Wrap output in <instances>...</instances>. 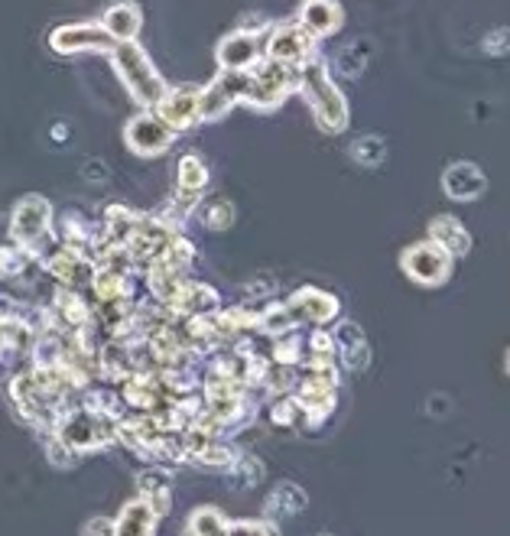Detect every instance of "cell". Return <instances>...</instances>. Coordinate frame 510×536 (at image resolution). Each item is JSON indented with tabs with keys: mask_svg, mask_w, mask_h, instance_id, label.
<instances>
[{
	"mask_svg": "<svg viewBox=\"0 0 510 536\" xmlns=\"http://www.w3.org/2000/svg\"><path fill=\"white\" fill-rule=\"evenodd\" d=\"M299 91H303V98L309 101V108L316 114L322 130L338 134V130L348 127V101L342 91L335 88L329 72H325V62H319L316 56L299 65Z\"/></svg>",
	"mask_w": 510,
	"mask_h": 536,
	"instance_id": "obj_1",
	"label": "cell"
},
{
	"mask_svg": "<svg viewBox=\"0 0 510 536\" xmlns=\"http://www.w3.org/2000/svg\"><path fill=\"white\" fill-rule=\"evenodd\" d=\"M270 420L277 423V426H296L299 420H303V410H299L296 397H286V400H280V403H273Z\"/></svg>",
	"mask_w": 510,
	"mask_h": 536,
	"instance_id": "obj_30",
	"label": "cell"
},
{
	"mask_svg": "<svg viewBox=\"0 0 510 536\" xmlns=\"http://www.w3.org/2000/svg\"><path fill=\"white\" fill-rule=\"evenodd\" d=\"M351 160L361 163V166H377V163H384V156H387V143L381 137H361L351 143Z\"/></svg>",
	"mask_w": 510,
	"mask_h": 536,
	"instance_id": "obj_27",
	"label": "cell"
},
{
	"mask_svg": "<svg viewBox=\"0 0 510 536\" xmlns=\"http://www.w3.org/2000/svg\"><path fill=\"white\" fill-rule=\"evenodd\" d=\"M46 270L59 286L75 290V286H91V277H95V260L82 251H75V247L62 244L46 257Z\"/></svg>",
	"mask_w": 510,
	"mask_h": 536,
	"instance_id": "obj_11",
	"label": "cell"
},
{
	"mask_svg": "<svg viewBox=\"0 0 510 536\" xmlns=\"http://www.w3.org/2000/svg\"><path fill=\"white\" fill-rule=\"evenodd\" d=\"M247 88H251V72H221L215 82L199 88V114L202 121H218L234 104H244Z\"/></svg>",
	"mask_w": 510,
	"mask_h": 536,
	"instance_id": "obj_4",
	"label": "cell"
},
{
	"mask_svg": "<svg viewBox=\"0 0 510 536\" xmlns=\"http://www.w3.org/2000/svg\"><path fill=\"white\" fill-rule=\"evenodd\" d=\"M221 303V296L218 290H212L208 283H199V280H179V286L173 293H169L166 299V309L169 312H176V316H205V312H215Z\"/></svg>",
	"mask_w": 510,
	"mask_h": 536,
	"instance_id": "obj_13",
	"label": "cell"
},
{
	"mask_svg": "<svg viewBox=\"0 0 510 536\" xmlns=\"http://www.w3.org/2000/svg\"><path fill=\"white\" fill-rule=\"evenodd\" d=\"M49 225H52V205L43 199V195H23V199L13 205V215H10L13 244L33 251L39 241H46Z\"/></svg>",
	"mask_w": 510,
	"mask_h": 536,
	"instance_id": "obj_5",
	"label": "cell"
},
{
	"mask_svg": "<svg viewBox=\"0 0 510 536\" xmlns=\"http://www.w3.org/2000/svg\"><path fill=\"white\" fill-rule=\"evenodd\" d=\"M429 241L439 244L449 257H465L472 251V234L455 215H436L429 221Z\"/></svg>",
	"mask_w": 510,
	"mask_h": 536,
	"instance_id": "obj_19",
	"label": "cell"
},
{
	"mask_svg": "<svg viewBox=\"0 0 510 536\" xmlns=\"http://www.w3.org/2000/svg\"><path fill=\"white\" fill-rule=\"evenodd\" d=\"M481 46H485L488 56H507V52H510V26H498V30H491L485 39H481Z\"/></svg>",
	"mask_w": 510,
	"mask_h": 536,
	"instance_id": "obj_31",
	"label": "cell"
},
{
	"mask_svg": "<svg viewBox=\"0 0 510 536\" xmlns=\"http://www.w3.org/2000/svg\"><path fill=\"white\" fill-rule=\"evenodd\" d=\"M335 351L342 355V364L348 371H364L371 361V348H368V338H364L361 325L355 322H342L335 329Z\"/></svg>",
	"mask_w": 510,
	"mask_h": 536,
	"instance_id": "obj_18",
	"label": "cell"
},
{
	"mask_svg": "<svg viewBox=\"0 0 510 536\" xmlns=\"http://www.w3.org/2000/svg\"><path fill=\"white\" fill-rule=\"evenodd\" d=\"M368 62H371L368 39H355V43H348L342 52H338V72L348 75V78H358L364 69H368Z\"/></svg>",
	"mask_w": 510,
	"mask_h": 536,
	"instance_id": "obj_25",
	"label": "cell"
},
{
	"mask_svg": "<svg viewBox=\"0 0 510 536\" xmlns=\"http://www.w3.org/2000/svg\"><path fill=\"white\" fill-rule=\"evenodd\" d=\"M342 20H345V13L338 0H306V4L299 7V26L309 30L316 39L338 33Z\"/></svg>",
	"mask_w": 510,
	"mask_h": 536,
	"instance_id": "obj_17",
	"label": "cell"
},
{
	"mask_svg": "<svg viewBox=\"0 0 510 536\" xmlns=\"http://www.w3.org/2000/svg\"><path fill=\"white\" fill-rule=\"evenodd\" d=\"M101 26L108 30V36L114 39V43H130V39H137L140 30H143V13H140L137 4L121 0V4H114V7L104 10Z\"/></svg>",
	"mask_w": 510,
	"mask_h": 536,
	"instance_id": "obj_20",
	"label": "cell"
},
{
	"mask_svg": "<svg viewBox=\"0 0 510 536\" xmlns=\"http://www.w3.org/2000/svg\"><path fill=\"white\" fill-rule=\"evenodd\" d=\"M140 501L150 507V511L160 517L169 511V488H173V478H169L166 468H147L140 472Z\"/></svg>",
	"mask_w": 510,
	"mask_h": 536,
	"instance_id": "obj_21",
	"label": "cell"
},
{
	"mask_svg": "<svg viewBox=\"0 0 510 536\" xmlns=\"http://www.w3.org/2000/svg\"><path fill=\"white\" fill-rule=\"evenodd\" d=\"M228 472L238 488H257L260 481H264V465H260L254 455H238Z\"/></svg>",
	"mask_w": 510,
	"mask_h": 536,
	"instance_id": "obj_26",
	"label": "cell"
},
{
	"mask_svg": "<svg viewBox=\"0 0 510 536\" xmlns=\"http://www.w3.org/2000/svg\"><path fill=\"white\" fill-rule=\"evenodd\" d=\"M290 306H293L299 322L322 325V322H332L338 316V299L332 293H325V290H316V286H303L299 293H293Z\"/></svg>",
	"mask_w": 510,
	"mask_h": 536,
	"instance_id": "obj_16",
	"label": "cell"
},
{
	"mask_svg": "<svg viewBox=\"0 0 510 536\" xmlns=\"http://www.w3.org/2000/svg\"><path fill=\"white\" fill-rule=\"evenodd\" d=\"M176 238V231L173 228H166L163 221H156V218H137L134 221V228L127 231V238H124V251L127 257L134 260V264H150L153 257H160L169 241Z\"/></svg>",
	"mask_w": 510,
	"mask_h": 536,
	"instance_id": "obj_10",
	"label": "cell"
},
{
	"mask_svg": "<svg viewBox=\"0 0 510 536\" xmlns=\"http://www.w3.org/2000/svg\"><path fill=\"white\" fill-rule=\"evenodd\" d=\"M309 348H312V358H332L335 355V338L325 335V332H312Z\"/></svg>",
	"mask_w": 510,
	"mask_h": 536,
	"instance_id": "obj_33",
	"label": "cell"
},
{
	"mask_svg": "<svg viewBox=\"0 0 510 536\" xmlns=\"http://www.w3.org/2000/svg\"><path fill=\"white\" fill-rule=\"evenodd\" d=\"M156 530V514L143 501L127 504L121 517L114 520V536H153Z\"/></svg>",
	"mask_w": 510,
	"mask_h": 536,
	"instance_id": "obj_22",
	"label": "cell"
},
{
	"mask_svg": "<svg viewBox=\"0 0 510 536\" xmlns=\"http://www.w3.org/2000/svg\"><path fill=\"white\" fill-rule=\"evenodd\" d=\"M442 189H446V195L455 202H475L485 195L488 179L475 163H455L446 169V176H442Z\"/></svg>",
	"mask_w": 510,
	"mask_h": 536,
	"instance_id": "obj_15",
	"label": "cell"
},
{
	"mask_svg": "<svg viewBox=\"0 0 510 536\" xmlns=\"http://www.w3.org/2000/svg\"><path fill=\"white\" fill-rule=\"evenodd\" d=\"M49 459H52V465H75V449L65 446V442L56 436L49 442Z\"/></svg>",
	"mask_w": 510,
	"mask_h": 536,
	"instance_id": "obj_34",
	"label": "cell"
},
{
	"mask_svg": "<svg viewBox=\"0 0 510 536\" xmlns=\"http://www.w3.org/2000/svg\"><path fill=\"white\" fill-rule=\"evenodd\" d=\"M52 137L62 140V137H69V130H62V124H56V130H52Z\"/></svg>",
	"mask_w": 510,
	"mask_h": 536,
	"instance_id": "obj_36",
	"label": "cell"
},
{
	"mask_svg": "<svg viewBox=\"0 0 510 536\" xmlns=\"http://www.w3.org/2000/svg\"><path fill=\"white\" fill-rule=\"evenodd\" d=\"M218 62L228 72H251L260 62V39L254 33H231L218 43Z\"/></svg>",
	"mask_w": 510,
	"mask_h": 536,
	"instance_id": "obj_14",
	"label": "cell"
},
{
	"mask_svg": "<svg viewBox=\"0 0 510 536\" xmlns=\"http://www.w3.org/2000/svg\"><path fill=\"white\" fill-rule=\"evenodd\" d=\"M267 59L283 62V65H303L316 56V36L309 30H303L299 23H280L273 26L267 36Z\"/></svg>",
	"mask_w": 510,
	"mask_h": 536,
	"instance_id": "obj_7",
	"label": "cell"
},
{
	"mask_svg": "<svg viewBox=\"0 0 510 536\" xmlns=\"http://www.w3.org/2000/svg\"><path fill=\"white\" fill-rule=\"evenodd\" d=\"M296 85L293 65L283 62H257L251 69V88H247L244 104H254V108H277V104L290 95Z\"/></svg>",
	"mask_w": 510,
	"mask_h": 536,
	"instance_id": "obj_3",
	"label": "cell"
},
{
	"mask_svg": "<svg viewBox=\"0 0 510 536\" xmlns=\"http://www.w3.org/2000/svg\"><path fill=\"white\" fill-rule=\"evenodd\" d=\"M273 358L280 364H296L299 361V338H280V342L273 345Z\"/></svg>",
	"mask_w": 510,
	"mask_h": 536,
	"instance_id": "obj_32",
	"label": "cell"
},
{
	"mask_svg": "<svg viewBox=\"0 0 510 536\" xmlns=\"http://www.w3.org/2000/svg\"><path fill=\"white\" fill-rule=\"evenodd\" d=\"M82 536H114V520L108 517H95L82 527Z\"/></svg>",
	"mask_w": 510,
	"mask_h": 536,
	"instance_id": "obj_35",
	"label": "cell"
},
{
	"mask_svg": "<svg viewBox=\"0 0 510 536\" xmlns=\"http://www.w3.org/2000/svg\"><path fill=\"white\" fill-rule=\"evenodd\" d=\"M49 46L59 56H75V52H111L114 39L101 23H65L49 33Z\"/></svg>",
	"mask_w": 510,
	"mask_h": 536,
	"instance_id": "obj_8",
	"label": "cell"
},
{
	"mask_svg": "<svg viewBox=\"0 0 510 536\" xmlns=\"http://www.w3.org/2000/svg\"><path fill=\"white\" fill-rule=\"evenodd\" d=\"M507 374H510V351H507Z\"/></svg>",
	"mask_w": 510,
	"mask_h": 536,
	"instance_id": "obj_37",
	"label": "cell"
},
{
	"mask_svg": "<svg viewBox=\"0 0 510 536\" xmlns=\"http://www.w3.org/2000/svg\"><path fill=\"white\" fill-rule=\"evenodd\" d=\"M452 260L455 257H449L439 244L420 241V244H413V247H407V251H403L400 267L407 270V277L413 283H420V286H442V283L452 277Z\"/></svg>",
	"mask_w": 510,
	"mask_h": 536,
	"instance_id": "obj_6",
	"label": "cell"
},
{
	"mask_svg": "<svg viewBox=\"0 0 510 536\" xmlns=\"http://www.w3.org/2000/svg\"><path fill=\"white\" fill-rule=\"evenodd\" d=\"M225 536H280V530L270 520H238V524H228Z\"/></svg>",
	"mask_w": 510,
	"mask_h": 536,
	"instance_id": "obj_29",
	"label": "cell"
},
{
	"mask_svg": "<svg viewBox=\"0 0 510 536\" xmlns=\"http://www.w3.org/2000/svg\"><path fill=\"white\" fill-rule=\"evenodd\" d=\"M124 140L137 156H160L173 147L176 130L169 127L156 111L153 114H137L134 121H127Z\"/></svg>",
	"mask_w": 510,
	"mask_h": 536,
	"instance_id": "obj_9",
	"label": "cell"
},
{
	"mask_svg": "<svg viewBox=\"0 0 510 536\" xmlns=\"http://www.w3.org/2000/svg\"><path fill=\"white\" fill-rule=\"evenodd\" d=\"M296 322H299V319H296V312H293L290 303L267 306L264 312H257V329L264 332V335H286Z\"/></svg>",
	"mask_w": 510,
	"mask_h": 536,
	"instance_id": "obj_24",
	"label": "cell"
},
{
	"mask_svg": "<svg viewBox=\"0 0 510 536\" xmlns=\"http://www.w3.org/2000/svg\"><path fill=\"white\" fill-rule=\"evenodd\" d=\"M322 536H332V533H322Z\"/></svg>",
	"mask_w": 510,
	"mask_h": 536,
	"instance_id": "obj_38",
	"label": "cell"
},
{
	"mask_svg": "<svg viewBox=\"0 0 510 536\" xmlns=\"http://www.w3.org/2000/svg\"><path fill=\"white\" fill-rule=\"evenodd\" d=\"M199 218H202V225L208 231H228L234 225V205L225 202V199H215V202L202 205Z\"/></svg>",
	"mask_w": 510,
	"mask_h": 536,
	"instance_id": "obj_28",
	"label": "cell"
},
{
	"mask_svg": "<svg viewBox=\"0 0 510 536\" xmlns=\"http://www.w3.org/2000/svg\"><path fill=\"white\" fill-rule=\"evenodd\" d=\"M156 114L173 127V130H189L202 121L199 114V88L192 85H179V88H166V95L156 101Z\"/></svg>",
	"mask_w": 510,
	"mask_h": 536,
	"instance_id": "obj_12",
	"label": "cell"
},
{
	"mask_svg": "<svg viewBox=\"0 0 510 536\" xmlns=\"http://www.w3.org/2000/svg\"><path fill=\"white\" fill-rule=\"evenodd\" d=\"M111 62H114L117 78H121L127 88V95L134 98L140 108H156V101L166 95V82L160 78V72L153 69L150 56L143 52L137 39H130V43H114Z\"/></svg>",
	"mask_w": 510,
	"mask_h": 536,
	"instance_id": "obj_2",
	"label": "cell"
},
{
	"mask_svg": "<svg viewBox=\"0 0 510 536\" xmlns=\"http://www.w3.org/2000/svg\"><path fill=\"white\" fill-rule=\"evenodd\" d=\"M306 491L293 485V481H283V485L273 488V494L267 498V514L270 517H296V514H303L306 511Z\"/></svg>",
	"mask_w": 510,
	"mask_h": 536,
	"instance_id": "obj_23",
	"label": "cell"
}]
</instances>
